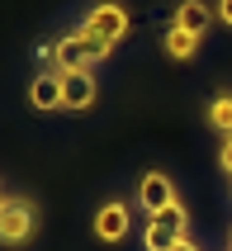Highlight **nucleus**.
Instances as JSON below:
<instances>
[{"mask_svg": "<svg viewBox=\"0 0 232 251\" xmlns=\"http://www.w3.org/2000/svg\"><path fill=\"white\" fill-rule=\"evenodd\" d=\"M52 62L57 71H90V48L81 33H67L62 43H52Z\"/></svg>", "mask_w": 232, "mask_h": 251, "instance_id": "nucleus-6", "label": "nucleus"}, {"mask_svg": "<svg viewBox=\"0 0 232 251\" xmlns=\"http://www.w3.org/2000/svg\"><path fill=\"white\" fill-rule=\"evenodd\" d=\"M128 227H133V209L123 204V199H109V204H100V213H95V237L100 242H123L128 237Z\"/></svg>", "mask_w": 232, "mask_h": 251, "instance_id": "nucleus-5", "label": "nucleus"}, {"mask_svg": "<svg viewBox=\"0 0 232 251\" xmlns=\"http://www.w3.org/2000/svg\"><path fill=\"white\" fill-rule=\"evenodd\" d=\"M5 204H10V199H5V190H0V209H5Z\"/></svg>", "mask_w": 232, "mask_h": 251, "instance_id": "nucleus-16", "label": "nucleus"}, {"mask_svg": "<svg viewBox=\"0 0 232 251\" xmlns=\"http://www.w3.org/2000/svg\"><path fill=\"white\" fill-rule=\"evenodd\" d=\"M204 119H208V128H218L223 138H228L232 133V95H213L208 109H204Z\"/></svg>", "mask_w": 232, "mask_h": 251, "instance_id": "nucleus-11", "label": "nucleus"}, {"mask_svg": "<svg viewBox=\"0 0 232 251\" xmlns=\"http://www.w3.org/2000/svg\"><path fill=\"white\" fill-rule=\"evenodd\" d=\"M81 33H90V38L114 48L119 38H128V10H123L119 0H95V5L81 14Z\"/></svg>", "mask_w": 232, "mask_h": 251, "instance_id": "nucleus-1", "label": "nucleus"}, {"mask_svg": "<svg viewBox=\"0 0 232 251\" xmlns=\"http://www.w3.org/2000/svg\"><path fill=\"white\" fill-rule=\"evenodd\" d=\"M228 251H232V247H228Z\"/></svg>", "mask_w": 232, "mask_h": 251, "instance_id": "nucleus-17", "label": "nucleus"}, {"mask_svg": "<svg viewBox=\"0 0 232 251\" xmlns=\"http://www.w3.org/2000/svg\"><path fill=\"white\" fill-rule=\"evenodd\" d=\"M176 251H199V242H194V237H190V232H185V237H180V242H176Z\"/></svg>", "mask_w": 232, "mask_h": 251, "instance_id": "nucleus-15", "label": "nucleus"}, {"mask_svg": "<svg viewBox=\"0 0 232 251\" xmlns=\"http://www.w3.org/2000/svg\"><path fill=\"white\" fill-rule=\"evenodd\" d=\"M185 237V232H176V227H166L161 218H152L147 227H142V247L147 251H176V242Z\"/></svg>", "mask_w": 232, "mask_h": 251, "instance_id": "nucleus-10", "label": "nucleus"}, {"mask_svg": "<svg viewBox=\"0 0 232 251\" xmlns=\"http://www.w3.org/2000/svg\"><path fill=\"white\" fill-rule=\"evenodd\" d=\"M161 48H166L171 62H194L199 57V33H190V28H180V24H166Z\"/></svg>", "mask_w": 232, "mask_h": 251, "instance_id": "nucleus-8", "label": "nucleus"}, {"mask_svg": "<svg viewBox=\"0 0 232 251\" xmlns=\"http://www.w3.org/2000/svg\"><path fill=\"white\" fill-rule=\"evenodd\" d=\"M171 24H180V28H190V33H199V38H204L208 24H213V10H208L204 0H180L176 14H171Z\"/></svg>", "mask_w": 232, "mask_h": 251, "instance_id": "nucleus-9", "label": "nucleus"}, {"mask_svg": "<svg viewBox=\"0 0 232 251\" xmlns=\"http://www.w3.org/2000/svg\"><path fill=\"white\" fill-rule=\"evenodd\" d=\"M33 227H38V213L28 199H10L5 209H0V247H24L33 237Z\"/></svg>", "mask_w": 232, "mask_h": 251, "instance_id": "nucleus-2", "label": "nucleus"}, {"mask_svg": "<svg viewBox=\"0 0 232 251\" xmlns=\"http://www.w3.org/2000/svg\"><path fill=\"white\" fill-rule=\"evenodd\" d=\"M28 104H33L38 114L62 109V76H57V71H43V76H33V85H28Z\"/></svg>", "mask_w": 232, "mask_h": 251, "instance_id": "nucleus-7", "label": "nucleus"}, {"mask_svg": "<svg viewBox=\"0 0 232 251\" xmlns=\"http://www.w3.org/2000/svg\"><path fill=\"white\" fill-rule=\"evenodd\" d=\"M57 76H62V109L67 114H85L90 104H95L100 85H95L90 71H57Z\"/></svg>", "mask_w": 232, "mask_h": 251, "instance_id": "nucleus-4", "label": "nucleus"}, {"mask_svg": "<svg viewBox=\"0 0 232 251\" xmlns=\"http://www.w3.org/2000/svg\"><path fill=\"white\" fill-rule=\"evenodd\" d=\"M171 204H176V180H171L166 171H147V176L137 180V209L156 218V213H166Z\"/></svg>", "mask_w": 232, "mask_h": 251, "instance_id": "nucleus-3", "label": "nucleus"}, {"mask_svg": "<svg viewBox=\"0 0 232 251\" xmlns=\"http://www.w3.org/2000/svg\"><path fill=\"white\" fill-rule=\"evenodd\" d=\"M213 19H218V24H228V28H232V0H218V5H213Z\"/></svg>", "mask_w": 232, "mask_h": 251, "instance_id": "nucleus-14", "label": "nucleus"}, {"mask_svg": "<svg viewBox=\"0 0 232 251\" xmlns=\"http://www.w3.org/2000/svg\"><path fill=\"white\" fill-rule=\"evenodd\" d=\"M218 171H223V176L232 180V133H228V138L218 142Z\"/></svg>", "mask_w": 232, "mask_h": 251, "instance_id": "nucleus-13", "label": "nucleus"}, {"mask_svg": "<svg viewBox=\"0 0 232 251\" xmlns=\"http://www.w3.org/2000/svg\"><path fill=\"white\" fill-rule=\"evenodd\" d=\"M156 218H161L166 227H176V232H185V227H190V213H185V204H180V199H176L166 213H156Z\"/></svg>", "mask_w": 232, "mask_h": 251, "instance_id": "nucleus-12", "label": "nucleus"}]
</instances>
